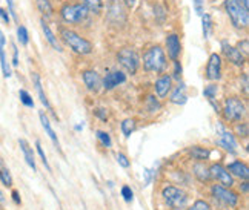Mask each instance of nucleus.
I'll list each match as a JSON object with an SVG mask.
<instances>
[{"instance_id": "1", "label": "nucleus", "mask_w": 249, "mask_h": 210, "mask_svg": "<svg viewBox=\"0 0 249 210\" xmlns=\"http://www.w3.org/2000/svg\"><path fill=\"white\" fill-rule=\"evenodd\" d=\"M143 68L148 72L160 74L166 69V57L160 46H152L143 54Z\"/></svg>"}, {"instance_id": "2", "label": "nucleus", "mask_w": 249, "mask_h": 210, "mask_svg": "<svg viewBox=\"0 0 249 210\" xmlns=\"http://www.w3.org/2000/svg\"><path fill=\"white\" fill-rule=\"evenodd\" d=\"M60 37L62 40L68 45L74 52L82 54V55H88L92 52V43L89 40L83 39L82 35H79L77 32H74L72 30H68V28H62L60 30Z\"/></svg>"}, {"instance_id": "3", "label": "nucleus", "mask_w": 249, "mask_h": 210, "mask_svg": "<svg viewBox=\"0 0 249 210\" xmlns=\"http://www.w3.org/2000/svg\"><path fill=\"white\" fill-rule=\"evenodd\" d=\"M225 9L235 28L246 30L249 25V11L242 6L238 0H225Z\"/></svg>"}, {"instance_id": "4", "label": "nucleus", "mask_w": 249, "mask_h": 210, "mask_svg": "<svg viewBox=\"0 0 249 210\" xmlns=\"http://www.w3.org/2000/svg\"><path fill=\"white\" fill-rule=\"evenodd\" d=\"M88 8L83 3H66L60 9V16L62 18L70 25H79L83 23L86 18H88Z\"/></svg>"}, {"instance_id": "5", "label": "nucleus", "mask_w": 249, "mask_h": 210, "mask_svg": "<svg viewBox=\"0 0 249 210\" xmlns=\"http://www.w3.org/2000/svg\"><path fill=\"white\" fill-rule=\"evenodd\" d=\"M161 196H163V201L174 210L185 209L188 204V195L185 190H181L176 186H166L161 190Z\"/></svg>"}, {"instance_id": "6", "label": "nucleus", "mask_w": 249, "mask_h": 210, "mask_svg": "<svg viewBox=\"0 0 249 210\" xmlns=\"http://www.w3.org/2000/svg\"><path fill=\"white\" fill-rule=\"evenodd\" d=\"M223 115L228 121L238 123L246 115V106L245 103L237 97H229L225 100L223 104Z\"/></svg>"}, {"instance_id": "7", "label": "nucleus", "mask_w": 249, "mask_h": 210, "mask_svg": "<svg viewBox=\"0 0 249 210\" xmlns=\"http://www.w3.org/2000/svg\"><path fill=\"white\" fill-rule=\"evenodd\" d=\"M117 60L123 68L126 69L128 74L134 75L137 72L140 59H139V54L134 49H131V48H123V49H120L117 54Z\"/></svg>"}, {"instance_id": "8", "label": "nucleus", "mask_w": 249, "mask_h": 210, "mask_svg": "<svg viewBox=\"0 0 249 210\" xmlns=\"http://www.w3.org/2000/svg\"><path fill=\"white\" fill-rule=\"evenodd\" d=\"M215 132H217V135H218L217 145H218V146H222L225 150L231 152V154H235V150H237V141H235L234 133H232V132H229V130L223 126V123H220V121H217Z\"/></svg>"}, {"instance_id": "9", "label": "nucleus", "mask_w": 249, "mask_h": 210, "mask_svg": "<svg viewBox=\"0 0 249 210\" xmlns=\"http://www.w3.org/2000/svg\"><path fill=\"white\" fill-rule=\"evenodd\" d=\"M213 195L215 199H218V201H222L225 206H229V207H235L238 203L237 194L232 192V190H229V187H223L220 184L213 186Z\"/></svg>"}, {"instance_id": "10", "label": "nucleus", "mask_w": 249, "mask_h": 210, "mask_svg": "<svg viewBox=\"0 0 249 210\" xmlns=\"http://www.w3.org/2000/svg\"><path fill=\"white\" fill-rule=\"evenodd\" d=\"M209 172H211V178H214L217 179L220 186H223V187H232L234 186V178L232 175L229 174L228 169H225L222 164H213L209 167Z\"/></svg>"}, {"instance_id": "11", "label": "nucleus", "mask_w": 249, "mask_h": 210, "mask_svg": "<svg viewBox=\"0 0 249 210\" xmlns=\"http://www.w3.org/2000/svg\"><path fill=\"white\" fill-rule=\"evenodd\" d=\"M222 77V57L218 54H211L206 66V79L211 81L220 80Z\"/></svg>"}, {"instance_id": "12", "label": "nucleus", "mask_w": 249, "mask_h": 210, "mask_svg": "<svg viewBox=\"0 0 249 210\" xmlns=\"http://www.w3.org/2000/svg\"><path fill=\"white\" fill-rule=\"evenodd\" d=\"M222 51L226 55V59L232 65H235V66H243L245 65V55L238 51L237 48H234L228 40L222 42Z\"/></svg>"}, {"instance_id": "13", "label": "nucleus", "mask_w": 249, "mask_h": 210, "mask_svg": "<svg viewBox=\"0 0 249 210\" xmlns=\"http://www.w3.org/2000/svg\"><path fill=\"white\" fill-rule=\"evenodd\" d=\"M82 77H83L85 86L91 92H99L100 91V88H102V79H100V75L95 71H85Z\"/></svg>"}, {"instance_id": "14", "label": "nucleus", "mask_w": 249, "mask_h": 210, "mask_svg": "<svg viewBox=\"0 0 249 210\" xmlns=\"http://www.w3.org/2000/svg\"><path fill=\"white\" fill-rule=\"evenodd\" d=\"M124 81H126V75H124L123 72H120V71H114V72L107 74V77L103 79L102 84H103V88L107 91H111V89L116 88V86H119V84H122Z\"/></svg>"}, {"instance_id": "15", "label": "nucleus", "mask_w": 249, "mask_h": 210, "mask_svg": "<svg viewBox=\"0 0 249 210\" xmlns=\"http://www.w3.org/2000/svg\"><path fill=\"white\" fill-rule=\"evenodd\" d=\"M39 118H40V123H42V126H43L45 132L48 133V137H50V138H51V141L54 143V146L57 147V150L62 152L60 141H59V138H57L55 132H54V129H53V126H51V123H50V118L46 117L45 111H40V112H39Z\"/></svg>"}, {"instance_id": "16", "label": "nucleus", "mask_w": 249, "mask_h": 210, "mask_svg": "<svg viewBox=\"0 0 249 210\" xmlns=\"http://www.w3.org/2000/svg\"><path fill=\"white\" fill-rule=\"evenodd\" d=\"M166 49H168V55L172 60H177L178 55L181 52V45L178 40V35L176 34H169L166 37Z\"/></svg>"}, {"instance_id": "17", "label": "nucleus", "mask_w": 249, "mask_h": 210, "mask_svg": "<svg viewBox=\"0 0 249 210\" xmlns=\"http://www.w3.org/2000/svg\"><path fill=\"white\" fill-rule=\"evenodd\" d=\"M228 172L231 175L240 178V179H245V181H248V178H249V169L245 163H242V161H234V163L229 164Z\"/></svg>"}, {"instance_id": "18", "label": "nucleus", "mask_w": 249, "mask_h": 210, "mask_svg": "<svg viewBox=\"0 0 249 210\" xmlns=\"http://www.w3.org/2000/svg\"><path fill=\"white\" fill-rule=\"evenodd\" d=\"M33 83H34V86H36V91H37V94H39V98H40L42 104H43V106H45L48 111H51V112H53V106L50 104V101H48V98H46V94L43 92V86H42L40 75L37 74V72H33ZM53 113H54V112H53ZM54 117L57 118L55 113H54Z\"/></svg>"}, {"instance_id": "19", "label": "nucleus", "mask_w": 249, "mask_h": 210, "mask_svg": "<svg viewBox=\"0 0 249 210\" xmlns=\"http://www.w3.org/2000/svg\"><path fill=\"white\" fill-rule=\"evenodd\" d=\"M5 35L3 32L0 31V66H2V72H3V77L9 79L11 77V68H9L8 60H6V54H5Z\"/></svg>"}, {"instance_id": "20", "label": "nucleus", "mask_w": 249, "mask_h": 210, "mask_svg": "<svg viewBox=\"0 0 249 210\" xmlns=\"http://www.w3.org/2000/svg\"><path fill=\"white\" fill-rule=\"evenodd\" d=\"M18 146H20L22 152H23V157H25V161H26V164L30 166L34 172L37 170L36 167V160H34V152H33V147L28 145V141L20 138L18 140Z\"/></svg>"}, {"instance_id": "21", "label": "nucleus", "mask_w": 249, "mask_h": 210, "mask_svg": "<svg viewBox=\"0 0 249 210\" xmlns=\"http://www.w3.org/2000/svg\"><path fill=\"white\" fill-rule=\"evenodd\" d=\"M40 25H42V31H43V34H45V39L48 40V43H50L55 51L62 52V51H63V49H62V46H60L59 40H57V37L54 35V32L51 31L50 25H48V23L45 22V18H42V20H40Z\"/></svg>"}, {"instance_id": "22", "label": "nucleus", "mask_w": 249, "mask_h": 210, "mask_svg": "<svg viewBox=\"0 0 249 210\" xmlns=\"http://www.w3.org/2000/svg\"><path fill=\"white\" fill-rule=\"evenodd\" d=\"M171 83H172V79L169 77V75H163V77H160L157 81H156V92L160 98H165L166 95L169 94L171 91Z\"/></svg>"}, {"instance_id": "23", "label": "nucleus", "mask_w": 249, "mask_h": 210, "mask_svg": "<svg viewBox=\"0 0 249 210\" xmlns=\"http://www.w3.org/2000/svg\"><path fill=\"white\" fill-rule=\"evenodd\" d=\"M193 174L196 175V178L200 181V183H206V181L211 179V172H209V167L202 163V161H198V163L194 164L193 167Z\"/></svg>"}, {"instance_id": "24", "label": "nucleus", "mask_w": 249, "mask_h": 210, "mask_svg": "<svg viewBox=\"0 0 249 210\" xmlns=\"http://www.w3.org/2000/svg\"><path fill=\"white\" fill-rule=\"evenodd\" d=\"M186 86L185 83H180L177 88L174 89V92H172L171 95V103L174 104H185L188 101V97H186Z\"/></svg>"}, {"instance_id": "25", "label": "nucleus", "mask_w": 249, "mask_h": 210, "mask_svg": "<svg viewBox=\"0 0 249 210\" xmlns=\"http://www.w3.org/2000/svg\"><path fill=\"white\" fill-rule=\"evenodd\" d=\"M189 155L193 157L194 160H197V161H203V160L209 158L211 150L206 149V147H202V146H193L189 149Z\"/></svg>"}, {"instance_id": "26", "label": "nucleus", "mask_w": 249, "mask_h": 210, "mask_svg": "<svg viewBox=\"0 0 249 210\" xmlns=\"http://www.w3.org/2000/svg\"><path fill=\"white\" fill-rule=\"evenodd\" d=\"M36 5L37 8H39V11L42 13L43 17H53V13H54V9L51 6V2L50 0H36Z\"/></svg>"}, {"instance_id": "27", "label": "nucleus", "mask_w": 249, "mask_h": 210, "mask_svg": "<svg viewBox=\"0 0 249 210\" xmlns=\"http://www.w3.org/2000/svg\"><path fill=\"white\" fill-rule=\"evenodd\" d=\"M83 5L88 8L89 13H94V14L102 13V8H103L102 0H83Z\"/></svg>"}, {"instance_id": "28", "label": "nucleus", "mask_w": 249, "mask_h": 210, "mask_svg": "<svg viewBox=\"0 0 249 210\" xmlns=\"http://www.w3.org/2000/svg\"><path fill=\"white\" fill-rule=\"evenodd\" d=\"M134 130H136V120H132V118L123 120V123H122V132H123V135L124 137H129Z\"/></svg>"}, {"instance_id": "29", "label": "nucleus", "mask_w": 249, "mask_h": 210, "mask_svg": "<svg viewBox=\"0 0 249 210\" xmlns=\"http://www.w3.org/2000/svg\"><path fill=\"white\" fill-rule=\"evenodd\" d=\"M17 40L20 42V45L26 46L28 42H30V35H28V30L23 25H18L17 26Z\"/></svg>"}, {"instance_id": "30", "label": "nucleus", "mask_w": 249, "mask_h": 210, "mask_svg": "<svg viewBox=\"0 0 249 210\" xmlns=\"http://www.w3.org/2000/svg\"><path fill=\"white\" fill-rule=\"evenodd\" d=\"M0 181H2L5 187H11L13 186V177H11L9 170L5 166L0 167Z\"/></svg>"}, {"instance_id": "31", "label": "nucleus", "mask_w": 249, "mask_h": 210, "mask_svg": "<svg viewBox=\"0 0 249 210\" xmlns=\"http://www.w3.org/2000/svg\"><path fill=\"white\" fill-rule=\"evenodd\" d=\"M202 25H203V37L208 39L211 34V28H213V20H211L209 14H203L202 16Z\"/></svg>"}, {"instance_id": "32", "label": "nucleus", "mask_w": 249, "mask_h": 210, "mask_svg": "<svg viewBox=\"0 0 249 210\" xmlns=\"http://www.w3.org/2000/svg\"><path fill=\"white\" fill-rule=\"evenodd\" d=\"M18 97H20V101L25 104L26 108H34V100H33V97L25 89L18 91Z\"/></svg>"}, {"instance_id": "33", "label": "nucleus", "mask_w": 249, "mask_h": 210, "mask_svg": "<svg viewBox=\"0 0 249 210\" xmlns=\"http://www.w3.org/2000/svg\"><path fill=\"white\" fill-rule=\"evenodd\" d=\"M203 95L209 101H214L215 97H217V86L215 84H208L206 88L203 89Z\"/></svg>"}, {"instance_id": "34", "label": "nucleus", "mask_w": 249, "mask_h": 210, "mask_svg": "<svg viewBox=\"0 0 249 210\" xmlns=\"http://www.w3.org/2000/svg\"><path fill=\"white\" fill-rule=\"evenodd\" d=\"M146 106H148V111H149V112L154 113V112H157V111L160 109V103L156 100L154 95H149L148 100H146Z\"/></svg>"}, {"instance_id": "35", "label": "nucleus", "mask_w": 249, "mask_h": 210, "mask_svg": "<svg viewBox=\"0 0 249 210\" xmlns=\"http://www.w3.org/2000/svg\"><path fill=\"white\" fill-rule=\"evenodd\" d=\"M97 138L102 141V145L105 147H111L112 145V141H111V137H109V133L107 132H103V130H97Z\"/></svg>"}, {"instance_id": "36", "label": "nucleus", "mask_w": 249, "mask_h": 210, "mask_svg": "<svg viewBox=\"0 0 249 210\" xmlns=\"http://www.w3.org/2000/svg\"><path fill=\"white\" fill-rule=\"evenodd\" d=\"M36 147H37V154L40 155V160H42L43 166L46 167V170H51L50 164H48V160H46V155H45V152H43V149H42V145H40V141H36Z\"/></svg>"}, {"instance_id": "37", "label": "nucleus", "mask_w": 249, "mask_h": 210, "mask_svg": "<svg viewBox=\"0 0 249 210\" xmlns=\"http://www.w3.org/2000/svg\"><path fill=\"white\" fill-rule=\"evenodd\" d=\"M188 210H213V209H211V206L206 201H203V199H198V201H196Z\"/></svg>"}, {"instance_id": "38", "label": "nucleus", "mask_w": 249, "mask_h": 210, "mask_svg": "<svg viewBox=\"0 0 249 210\" xmlns=\"http://www.w3.org/2000/svg\"><path fill=\"white\" fill-rule=\"evenodd\" d=\"M6 5H8V13L11 16V18L18 23V17H17V13H16V6H14V0H6Z\"/></svg>"}, {"instance_id": "39", "label": "nucleus", "mask_w": 249, "mask_h": 210, "mask_svg": "<svg viewBox=\"0 0 249 210\" xmlns=\"http://www.w3.org/2000/svg\"><path fill=\"white\" fill-rule=\"evenodd\" d=\"M122 196H123V199H124L126 203H131V201H132L134 194H132V190H131L129 186H123V187H122Z\"/></svg>"}, {"instance_id": "40", "label": "nucleus", "mask_w": 249, "mask_h": 210, "mask_svg": "<svg viewBox=\"0 0 249 210\" xmlns=\"http://www.w3.org/2000/svg\"><path fill=\"white\" fill-rule=\"evenodd\" d=\"M116 160H117V163H119L122 167H124V169L131 166V161L128 160V157L124 155V154H117V155H116Z\"/></svg>"}, {"instance_id": "41", "label": "nucleus", "mask_w": 249, "mask_h": 210, "mask_svg": "<svg viewBox=\"0 0 249 210\" xmlns=\"http://www.w3.org/2000/svg\"><path fill=\"white\" fill-rule=\"evenodd\" d=\"M193 3H194L196 13L198 16H203L205 14V2H203V0H193Z\"/></svg>"}, {"instance_id": "42", "label": "nucleus", "mask_w": 249, "mask_h": 210, "mask_svg": "<svg viewBox=\"0 0 249 210\" xmlns=\"http://www.w3.org/2000/svg\"><path fill=\"white\" fill-rule=\"evenodd\" d=\"M237 49L240 51L243 55H248V52H249V42H248V39H245V40H242V42H238Z\"/></svg>"}, {"instance_id": "43", "label": "nucleus", "mask_w": 249, "mask_h": 210, "mask_svg": "<svg viewBox=\"0 0 249 210\" xmlns=\"http://www.w3.org/2000/svg\"><path fill=\"white\" fill-rule=\"evenodd\" d=\"M235 130H237V133H238V137H243V138L248 137V125H246V123H242V125H237Z\"/></svg>"}, {"instance_id": "44", "label": "nucleus", "mask_w": 249, "mask_h": 210, "mask_svg": "<svg viewBox=\"0 0 249 210\" xmlns=\"http://www.w3.org/2000/svg\"><path fill=\"white\" fill-rule=\"evenodd\" d=\"M174 79L176 80L181 79V65L178 60H174Z\"/></svg>"}, {"instance_id": "45", "label": "nucleus", "mask_w": 249, "mask_h": 210, "mask_svg": "<svg viewBox=\"0 0 249 210\" xmlns=\"http://www.w3.org/2000/svg\"><path fill=\"white\" fill-rule=\"evenodd\" d=\"M0 18H2L6 25H9V22H11V16H9V13L5 8H0Z\"/></svg>"}, {"instance_id": "46", "label": "nucleus", "mask_w": 249, "mask_h": 210, "mask_svg": "<svg viewBox=\"0 0 249 210\" xmlns=\"http://www.w3.org/2000/svg\"><path fill=\"white\" fill-rule=\"evenodd\" d=\"M11 46H13V66H18V49H17V46H16V43H11Z\"/></svg>"}, {"instance_id": "47", "label": "nucleus", "mask_w": 249, "mask_h": 210, "mask_svg": "<svg viewBox=\"0 0 249 210\" xmlns=\"http://www.w3.org/2000/svg\"><path fill=\"white\" fill-rule=\"evenodd\" d=\"M94 113H95V115H97L100 120H103V121H107V118H108L107 111H105V109H95V111H94Z\"/></svg>"}, {"instance_id": "48", "label": "nucleus", "mask_w": 249, "mask_h": 210, "mask_svg": "<svg viewBox=\"0 0 249 210\" xmlns=\"http://www.w3.org/2000/svg\"><path fill=\"white\" fill-rule=\"evenodd\" d=\"M143 175H145V186H148L151 183V177H152V172L149 169H145V172H143Z\"/></svg>"}, {"instance_id": "49", "label": "nucleus", "mask_w": 249, "mask_h": 210, "mask_svg": "<svg viewBox=\"0 0 249 210\" xmlns=\"http://www.w3.org/2000/svg\"><path fill=\"white\" fill-rule=\"evenodd\" d=\"M13 201L16 203V204H20L22 203V199H20V195H18V192H17V190H13Z\"/></svg>"}, {"instance_id": "50", "label": "nucleus", "mask_w": 249, "mask_h": 210, "mask_svg": "<svg viewBox=\"0 0 249 210\" xmlns=\"http://www.w3.org/2000/svg\"><path fill=\"white\" fill-rule=\"evenodd\" d=\"M248 74H243V92L245 95H248Z\"/></svg>"}, {"instance_id": "51", "label": "nucleus", "mask_w": 249, "mask_h": 210, "mask_svg": "<svg viewBox=\"0 0 249 210\" xmlns=\"http://www.w3.org/2000/svg\"><path fill=\"white\" fill-rule=\"evenodd\" d=\"M238 2L242 3V6H243L245 9H248V11H249V0H238Z\"/></svg>"}, {"instance_id": "52", "label": "nucleus", "mask_w": 249, "mask_h": 210, "mask_svg": "<svg viewBox=\"0 0 249 210\" xmlns=\"http://www.w3.org/2000/svg\"><path fill=\"white\" fill-rule=\"evenodd\" d=\"M240 189L243 190L245 194H248V189H249V184H248V181H245V183H243V186H240Z\"/></svg>"}, {"instance_id": "53", "label": "nucleus", "mask_w": 249, "mask_h": 210, "mask_svg": "<svg viewBox=\"0 0 249 210\" xmlns=\"http://www.w3.org/2000/svg\"><path fill=\"white\" fill-rule=\"evenodd\" d=\"M124 3H126L128 6H134V3H136V0H123Z\"/></svg>"}, {"instance_id": "54", "label": "nucleus", "mask_w": 249, "mask_h": 210, "mask_svg": "<svg viewBox=\"0 0 249 210\" xmlns=\"http://www.w3.org/2000/svg\"><path fill=\"white\" fill-rule=\"evenodd\" d=\"M5 201V198H3V194H2V190H0V203H3Z\"/></svg>"}, {"instance_id": "55", "label": "nucleus", "mask_w": 249, "mask_h": 210, "mask_svg": "<svg viewBox=\"0 0 249 210\" xmlns=\"http://www.w3.org/2000/svg\"><path fill=\"white\" fill-rule=\"evenodd\" d=\"M83 129V125H77L75 126V130H82Z\"/></svg>"}]
</instances>
